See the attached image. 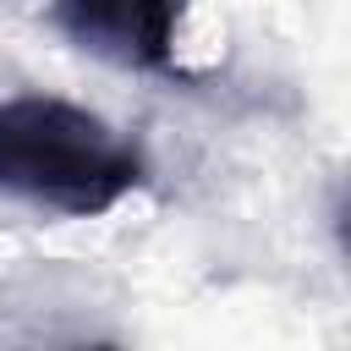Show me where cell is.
<instances>
[{"label": "cell", "mask_w": 351, "mask_h": 351, "mask_svg": "<svg viewBox=\"0 0 351 351\" xmlns=\"http://www.w3.org/2000/svg\"><path fill=\"white\" fill-rule=\"evenodd\" d=\"M55 27L121 71H170L181 0H55Z\"/></svg>", "instance_id": "obj_2"}, {"label": "cell", "mask_w": 351, "mask_h": 351, "mask_svg": "<svg viewBox=\"0 0 351 351\" xmlns=\"http://www.w3.org/2000/svg\"><path fill=\"white\" fill-rule=\"evenodd\" d=\"M143 186V159L99 115L66 99H0V197L49 214H104Z\"/></svg>", "instance_id": "obj_1"}]
</instances>
